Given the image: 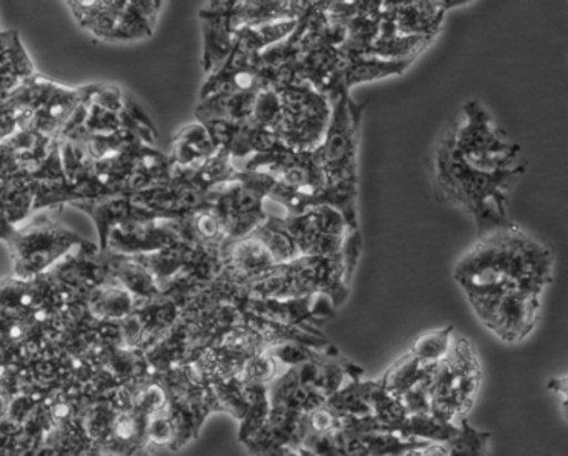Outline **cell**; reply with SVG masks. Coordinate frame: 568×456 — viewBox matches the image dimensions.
I'll return each mask as SVG.
<instances>
[{
  "label": "cell",
  "instance_id": "41",
  "mask_svg": "<svg viewBox=\"0 0 568 456\" xmlns=\"http://www.w3.org/2000/svg\"><path fill=\"white\" fill-rule=\"evenodd\" d=\"M430 379L418 383L414 388L408 389L400 402L404 403L405 409L408 415H427L432 413L430 409Z\"/></svg>",
  "mask_w": 568,
  "mask_h": 456
},
{
  "label": "cell",
  "instance_id": "38",
  "mask_svg": "<svg viewBox=\"0 0 568 456\" xmlns=\"http://www.w3.org/2000/svg\"><path fill=\"white\" fill-rule=\"evenodd\" d=\"M145 436H148L149 448L151 446H169V448L175 449V425L171 412H169V405L145 419Z\"/></svg>",
  "mask_w": 568,
  "mask_h": 456
},
{
  "label": "cell",
  "instance_id": "27",
  "mask_svg": "<svg viewBox=\"0 0 568 456\" xmlns=\"http://www.w3.org/2000/svg\"><path fill=\"white\" fill-rule=\"evenodd\" d=\"M298 20H278L258 27H242L235 32V43L252 53H261L287 39Z\"/></svg>",
  "mask_w": 568,
  "mask_h": 456
},
{
  "label": "cell",
  "instance_id": "22",
  "mask_svg": "<svg viewBox=\"0 0 568 456\" xmlns=\"http://www.w3.org/2000/svg\"><path fill=\"white\" fill-rule=\"evenodd\" d=\"M432 39L424 37L402 36L395 29L392 19V2H385L384 19H382L381 33L368 55L381 57L387 60H417V57L430 45Z\"/></svg>",
  "mask_w": 568,
  "mask_h": 456
},
{
  "label": "cell",
  "instance_id": "29",
  "mask_svg": "<svg viewBox=\"0 0 568 456\" xmlns=\"http://www.w3.org/2000/svg\"><path fill=\"white\" fill-rule=\"evenodd\" d=\"M457 433L458 425L442 422L437 416L427 413V415H408L404 425L398 429L397 435L405 439L414 438L430 443H448Z\"/></svg>",
  "mask_w": 568,
  "mask_h": 456
},
{
  "label": "cell",
  "instance_id": "47",
  "mask_svg": "<svg viewBox=\"0 0 568 456\" xmlns=\"http://www.w3.org/2000/svg\"><path fill=\"white\" fill-rule=\"evenodd\" d=\"M402 456H424L422 449H412V452L404 453Z\"/></svg>",
  "mask_w": 568,
  "mask_h": 456
},
{
  "label": "cell",
  "instance_id": "10",
  "mask_svg": "<svg viewBox=\"0 0 568 456\" xmlns=\"http://www.w3.org/2000/svg\"><path fill=\"white\" fill-rule=\"evenodd\" d=\"M209 206L219 216L227 240L244 239L267 220V203L241 182L224 183L209 192Z\"/></svg>",
  "mask_w": 568,
  "mask_h": 456
},
{
  "label": "cell",
  "instance_id": "34",
  "mask_svg": "<svg viewBox=\"0 0 568 456\" xmlns=\"http://www.w3.org/2000/svg\"><path fill=\"white\" fill-rule=\"evenodd\" d=\"M368 456H402L412 449H424L430 442L414 438H400L394 433H364L361 435Z\"/></svg>",
  "mask_w": 568,
  "mask_h": 456
},
{
  "label": "cell",
  "instance_id": "46",
  "mask_svg": "<svg viewBox=\"0 0 568 456\" xmlns=\"http://www.w3.org/2000/svg\"><path fill=\"white\" fill-rule=\"evenodd\" d=\"M285 456H317V455H314V453L308 452V449H305L304 446H301V448H297V449H288V452L285 453Z\"/></svg>",
  "mask_w": 568,
  "mask_h": 456
},
{
  "label": "cell",
  "instance_id": "13",
  "mask_svg": "<svg viewBox=\"0 0 568 456\" xmlns=\"http://www.w3.org/2000/svg\"><path fill=\"white\" fill-rule=\"evenodd\" d=\"M272 89L267 73L262 69L258 53L247 52L235 43L229 59L209 75L202 87L201 100L221 90L231 92H261Z\"/></svg>",
  "mask_w": 568,
  "mask_h": 456
},
{
  "label": "cell",
  "instance_id": "35",
  "mask_svg": "<svg viewBox=\"0 0 568 456\" xmlns=\"http://www.w3.org/2000/svg\"><path fill=\"white\" fill-rule=\"evenodd\" d=\"M454 332V326H445V328L425 333L412 345V355L422 365H437L447 356Z\"/></svg>",
  "mask_w": 568,
  "mask_h": 456
},
{
  "label": "cell",
  "instance_id": "17",
  "mask_svg": "<svg viewBox=\"0 0 568 456\" xmlns=\"http://www.w3.org/2000/svg\"><path fill=\"white\" fill-rule=\"evenodd\" d=\"M447 10L442 0H410V2H392V19L395 29L402 36L435 39Z\"/></svg>",
  "mask_w": 568,
  "mask_h": 456
},
{
  "label": "cell",
  "instance_id": "21",
  "mask_svg": "<svg viewBox=\"0 0 568 456\" xmlns=\"http://www.w3.org/2000/svg\"><path fill=\"white\" fill-rule=\"evenodd\" d=\"M268 402L271 406H284L292 412L307 415L325 405L327 398L311 386L304 385L298 379L297 369L287 368L268 385Z\"/></svg>",
  "mask_w": 568,
  "mask_h": 456
},
{
  "label": "cell",
  "instance_id": "39",
  "mask_svg": "<svg viewBox=\"0 0 568 456\" xmlns=\"http://www.w3.org/2000/svg\"><path fill=\"white\" fill-rule=\"evenodd\" d=\"M267 352L274 356L278 365L287 366V368L315 362V359L324 355V353L317 352V349L297 345V343H282V345L271 346V348H267Z\"/></svg>",
  "mask_w": 568,
  "mask_h": 456
},
{
  "label": "cell",
  "instance_id": "24",
  "mask_svg": "<svg viewBox=\"0 0 568 456\" xmlns=\"http://www.w3.org/2000/svg\"><path fill=\"white\" fill-rule=\"evenodd\" d=\"M217 152L211 133L204 123L197 122L185 126L174 142L172 162L178 169H195Z\"/></svg>",
  "mask_w": 568,
  "mask_h": 456
},
{
  "label": "cell",
  "instance_id": "12",
  "mask_svg": "<svg viewBox=\"0 0 568 456\" xmlns=\"http://www.w3.org/2000/svg\"><path fill=\"white\" fill-rule=\"evenodd\" d=\"M345 65L347 59L342 49L327 45L305 47L292 67V80L308 83L334 102L342 93L348 92L344 83Z\"/></svg>",
  "mask_w": 568,
  "mask_h": 456
},
{
  "label": "cell",
  "instance_id": "42",
  "mask_svg": "<svg viewBox=\"0 0 568 456\" xmlns=\"http://www.w3.org/2000/svg\"><path fill=\"white\" fill-rule=\"evenodd\" d=\"M335 439H337L338 456H368L361 435L341 429L335 433Z\"/></svg>",
  "mask_w": 568,
  "mask_h": 456
},
{
  "label": "cell",
  "instance_id": "44",
  "mask_svg": "<svg viewBox=\"0 0 568 456\" xmlns=\"http://www.w3.org/2000/svg\"><path fill=\"white\" fill-rule=\"evenodd\" d=\"M424 456H448L447 445L445 443H430L427 448L422 449Z\"/></svg>",
  "mask_w": 568,
  "mask_h": 456
},
{
  "label": "cell",
  "instance_id": "9",
  "mask_svg": "<svg viewBox=\"0 0 568 456\" xmlns=\"http://www.w3.org/2000/svg\"><path fill=\"white\" fill-rule=\"evenodd\" d=\"M79 23L105 40H132L151 36L161 3L72 2Z\"/></svg>",
  "mask_w": 568,
  "mask_h": 456
},
{
  "label": "cell",
  "instance_id": "11",
  "mask_svg": "<svg viewBox=\"0 0 568 456\" xmlns=\"http://www.w3.org/2000/svg\"><path fill=\"white\" fill-rule=\"evenodd\" d=\"M241 308L314 335H324L318 326L337 315V308L324 293H311L287 300H261L248 296Z\"/></svg>",
  "mask_w": 568,
  "mask_h": 456
},
{
  "label": "cell",
  "instance_id": "3",
  "mask_svg": "<svg viewBox=\"0 0 568 456\" xmlns=\"http://www.w3.org/2000/svg\"><path fill=\"white\" fill-rule=\"evenodd\" d=\"M452 145L465 163L481 172L527 169L521 149L508 139L484 103L468 100L445 126Z\"/></svg>",
  "mask_w": 568,
  "mask_h": 456
},
{
  "label": "cell",
  "instance_id": "45",
  "mask_svg": "<svg viewBox=\"0 0 568 456\" xmlns=\"http://www.w3.org/2000/svg\"><path fill=\"white\" fill-rule=\"evenodd\" d=\"M9 406H11V398L6 393L0 392V422L8 419Z\"/></svg>",
  "mask_w": 568,
  "mask_h": 456
},
{
  "label": "cell",
  "instance_id": "19",
  "mask_svg": "<svg viewBox=\"0 0 568 456\" xmlns=\"http://www.w3.org/2000/svg\"><path fill=\"white\" fill-rule=\"evenodd\" d=\"M242 322L255 330L264 340L265 346L282 345V343H297V345L308 346V348L317 349L325 355L341 356L337 346L331 342L325 335H314V333L305 332V330L295 328V326L284 325V323L274 322V320L264 318V316L255 315V313L242 310Z\"/></svg>",
  "mask_w": 568,
  "mask_h": 456
},
{
  "label": "cell",
  "instance_id": "23",
  "mask_svg": "<svg viewBox=\"0 0 568 456\" xmlns=\"http://www.w3.org/2000/svg\"><path fill=\"white\" fill-rule=\"evenodd\" d=\"M258 92H231L221 90L202 99L197 107L199 122L227 120V122H251L255 97Z\"/></svg>",
  "mask_w": 568,
  "mask_h": 456
},
{
  "label": "cell",
  "instance_id": "1",
  "mask_svg": "<svg viewBox=\"0 0 568 456\" xmlns=\"http://www.w3.org/2000/svg\"><path fill=\"white\" fill-rule=\"evenodd\" d=\"M554 253L545 243L511 223L478 236L455 265L454 278L467 296L507 290L541 296L554 278Z\"/></svg>",
  "mask_w": 568,
  "mask_h": 456
},
{
  "label": "cell",
  "instance_id": "7",
  "mask_svg": "<svg viewBox=\"0 0 568 456\" xmlns=\"http://www.w3.org/2000/svg\"><path fill=\"white\" fill-rule=\"evenodd\" d=\"M332 103L331 123L321 145L314 150L328 182H358V136L367 103H357L351 92Z\"/></svg>",
  "mask_w": 568,
  "mask_h": 456
},
{
  "label": "cell",
  "instance_id": "15",
  "mask_svg": "<svg viewBox=\"0 0 568 456\" xmlns=\"http://www.w3.org/2000/svg\"><path fill=\"white\" fill-rule=\"evenodd\" d=\"M221 260L222 273L242 286L277 265L264 243L252 233L244 239L227 240L222 246Z\"/></svg>",
  "mask_w": 568,
  "mask_h": 456
},
{
  "label": "cell",
  "instance_id": "37",
  "mask_svg": "<svg viewBox=\"0 0 568 456\" xmlns=\"http://www.w3.org/2000/svg\"><path fill=\"white\" fill-rule=\"evenodd\" d=\"M278 369H281V365H278L274 356L265 349V352L257 353V355L251 356V358L245 362L241 379L244 383L268 386L281 375Z\"/></svg>",
  "mask_w": 568,
  "mask_h": 456
},
{
  "label": "cell",
  "instance_id": "32",
  "mask_svg": "<svg viewBox=\"0 0 568 456\" xmlns=\"http://www.w3.org/2000/svg\"><path fill=\"white\" fill-rule=\"evenodd\" d=\"M252 235L257 236L264 243L277 265L292 262L301 256L292 236L272 216H267V220L257 226Z\"/></svg>",
  "mask_w": 568,
  "mask_h": 456
},
{
  "label": "cell",
  "instance_id": "6",
  "mask_svg": "<svg viewBox=\"0 0 568 456\" xmlns=\"http://www.w3.org/2000/svg\"><path fill=\"white\" fill-rule=\"evenodd\" d=\"M0 239H4L14 255L16 272L21 278H32L58 262L74 245L92 249L91 243L51 222L48 216L36 220L18 230L8 222H0Z\"/></svg>",
  "mask_w": 568,
  "mask_h": 456
},
{
  "label": "cell",
  "instance_id": "14",
  "mask_svg": "<svg viewBox=\"0 0 568 456\" xmlns=\"http://www.w3.org/2000/svg\"><path fill=\"white\" fill-rule=\"evenodd\" d=\"M231 2H211L199 12L202 22V36H204V65L207 75L214 73L231 55L235 47V30L232 22Z\"/></svg>",
  "mask_w": 568,
  "mask_h": 456
},
{
  "label": "cell",
  "instance_id": "2",
  "mask_svg": "<svg viewBox=\"0 0 568 456\" xmlns=\"http://www.w3.org/2000/svg\"><path fill=\"white\" fill-rule=\"evenodd\" d=\"M525 169L481 172L468 165L442 132L435 146V182L448 202L460 205L474 219L477 235L511 225L508 219V193Z\"/></svg>",
  "mask_w": 568,
  "mask_h": 456
},
{
  "label": "cell",
  "instance_id": "30",
  "mask_svg": "<svg viewBox=\"0 0 568 456\" xmlns=\"http://www.w3.org/2000/svg\"><path fill=\"white\" fill-rule=\"evenodd\" d=\"M368 403H371L372 415L375 416L378 425H381L382 433H394V435H397L398 429H400V426L404 425L408 416L400 398L390 395L382 386L381 379H375Z\"/></svg>",
  "mask_w": 568,
  "mask_h": 456
},
{
  "label": "cell",
  "instance_id": "8",
  "mask_svg": "<svg viewBox=\"0 0 568 456\" xmlns=\"http://www.w3.org/2000/svg\"><path fill=\"white\" fill-rule=\"evenodd\" d=\"M467 298L480 322L507 343L527 338L540 315L541 296L521 290L477 293Z\"/></svg>",
  "mask_w": 568,
  "mask_h": 456
},
{
  "label": "cell",
  "instance_id": "33",
  "mask_svg": "<svg viewBox=\"0 0 568 456\" xmlns=\"http://www.w3.org/2000/svg\"><path fill=\"white\" fill-rule=\"evenodd\" d=\"M458 433L445 443L448 449V456H490L488 443H490V432L475 428L467 418L457 423Z\"/></svg>",
  "mask_w": 568,
  "mask_h": 456
},
{
  "label": "cell",
  "instance_id": "5",
  "mask_svg": "<svg viewBox=\"0 0 568 456\" xmlns=\"http://www.w3.org/2000/svg\"><path fill=\"white\" fill-rule=\"evenodd\" d=\"M275 90L282 100V120L275 135L297 152L317 149L331 123V100L301 80L281 83Z\"/></svg>",
  "mask_w": 568,
  "mask_h": 456
},
{
  "label": "cell",
  "instance_id": "16",
  "mask_svg": "<svg viewBox=\"0 0 568 456\" xmlns=\"http://www.w3.org/2000/svg\"><path fill=\"white\" fill-rule=\"evenodd\" d=\"M72 203L92 216L95 225H98L99 233H101V245L104 250L108 249L109 235L118 226L131 222H142V220L162 219L158 213L142 209V206L135 205L129 200L118 199V196H111V199L104 196V199Z\"/></svg>",
  "mask_w": 568,
  "mask_h": 456
},
{
  "label": "cell",
  "instance_id": "28",
  "mask_svg": "<svg viewBox=\"0 0 568 456\" xmlns=\"http://www.w3.org/2000/svg\"><path fill=\"white\" fill-rule=\"evenodd\" d=\"M374 383L375 379H371V382H365V379L351 382L347 386L337 389L334 395L328 396L325 405L341 416H357V418H361V416L372 415L368 398H371Z\"/></svg>",
  "mask_w": 568,
  "mask_h": 456
},
{
  "label": "cell",
  "instance_id": "43",
  "mask_svg": "<svg viewBox=\"0 0 568 456\" xmlns=\"http://www.w3.org/2000/svg\"><path fill=\"white\" fill-rule=\"evenodd\" d=\"M548 388L555 389V392L560 393L561 403H564L565 408V406H567V376L550 379V382H548Z\"/></svg>",
  "mask_w": 568,
  "mask_h": 456
},
{
  "label": "cell",
  "instance_id": "4",
  "mask_svg": "<svg viewBox=\"0 0 568 456\" xmlns=\"http://www.w3.org/2000/svg\"><path fill=\"white\" fill-rule=\"evenodd\" d=\"M481 383V366L465 336H452L447 356L438 363L430 382L432 415L442 422L467 418Z\"/></svg>",
  "mask_w": 568,
  "mask_h": 456
},
{
  "label": "cell",
  "instance_id": "18",
  "mask_svg": "<svg viewBox=\"0 0 568 456\" xmlns=\"http://www.w3.org/2000/svg\"><path fill=\"white\" fill-rule=\"evenodd\" d=\"M385 13V0H361L355 16L345 22V37L342 52L345 59L368 55L371 47L381 33L382 19Z\"/></svg>",
  "mask_w": 568,
  "mask_h": 456
},
{
  "label": "cell",
  "instance_id": "26",
  "mask_svg": "<svg viewBox=\"0 0 568 456\" xmlns=\"http://www.w3.org/2000/svg\"><path fill=\"white\" fill-rule=\"evenodd\" d=\"M438 365V363H437ZM437 365H422L410 352L398 358L382 376L381 383L390 395L402 398L408 389L434 376Z\"/></svg>",
  "mask_w": 568,
  "mask_h": 456
},
{
  "label": "cell",
  "instance_id": "40",
  "mask_svg": "<svg viewBox=\"0 0 568 456\" xmlns=\"http://www.w3.org/2000/svg\"><path fill=\"white\" fill-rule=\"evenodd\" d=\"M362 253V233L358 230H347L344 236V243H342L341 259L342 265L345 270V282L351 286L352 278L355 275V268H357L358 259Z\"/></svg>",
  "mask_w": 568,
  "mask_h": 456
},
{
  "label": "cell",
  "instance_id": "36",
  "mask_svg": "<svg viewBox=\"0 0 568 456\" xmlns=\"http://www.w3.org/2000/svg\"><path fill=\"white\" fill-rule=\"evenodd\" d=\"M282 120V100L277 90L264 89L255 97L254 112H252L251 123L261 126V129L275 132L281 125Z\"/></svg>",
  "mask_w": 568,
  "mask_h": 456
},
{
  "label": "cell",
  "instance_id": "25",
  "mask_svg": "<svg viewBox=\"0 0 568 456\" xmlns=\"http://www.w3.org/2000/svg\"><path fill=\"white\" fill-rule=\"evenodd\" d=\"M415 60H387L381 57L364 55L347 60L344 70V83L351 92L358 83L375 82L388 77L404 75Z\"/></svg>",
  "mask_w": 568,
  "mask_h": 456
},
{
  "label": "cell",
  "instance_id": "31",
  "mask_svg": "<svg viewBox=\"0 0 568 456\" xmlns=\"http://www.w3.org/2000/svg\"><path fill=\"white\" fill-rule=\"evenodd\" d=\"M244 388L245 396H247V409H245L244 418L241 419V429H239V439L242 443L248 442L265 425L268 413H271L267 385L244 383Z\"/></svg>",
  "mask_w": 568,
  "mask_h": 456
},
{
  "label": "cell",
  "instance_id": "20",
  "mask_svg": "<svg viewBox=\"0 0 568 456\" xmlns=\"http://www.w3.org/2000/svg\"><path fill=\"white\" fill-rule=\"evenodd\" d=\"M307 0H244L234 2L232 22L235 30L242 27H258L278 20H298L305 12Z\"/></svg>",
  "mask_w": 568,
  "mask_h": 456
}]
</instances>
